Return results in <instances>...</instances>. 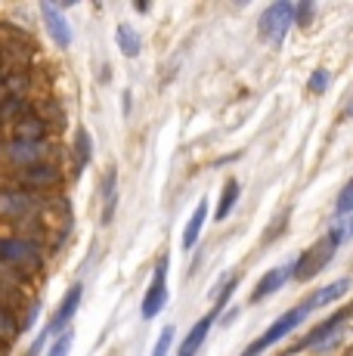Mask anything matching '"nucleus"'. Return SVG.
<instances>
[{"label": "nucleus", "instance_id": "3", "mask_svg": "<svg viewBox=\"0 0 353 356\" xmlns=\"http://www.w3.org/2000/svg\"><path fill=\"white\" fill-rule=\"evenodd\" d=\"M307 316H310V310H307V307H304V304L291 307V310H288V313H282V316L276 319V323H270V328L261 334V338H257V341H251V344H248V350H245V356H261L263 350H267V347H276L282 338H288V334L295 332V328L301 325Z\"/></svg>", "mask_w": 353, "mask_h": 356}, {"label": "nucleus", "instance_id": "21", "mask_svg": "<svg viewBox=\"0 0 353 356\" xmlns=\"http://www.w3.org/2000/svg\"><path fill=\"white\" fill-rule=\"evenodd\" d=\"M16 334H19L16 313H10V310H3V307H0V344L10 347L13 341H16Z\"/></svg>", "mask_w": 353, "mask_h": 356}, {"label": "nucleus", "instance_id": "22", "mask_svg": "<svg viewBox=\"0 0 353 356\" xmlns=\"http://www.w3.org/2000/svg\"><path fill=\"white\" fill-rule=\"evenodd\" d=\"M115 183H118V177H115V170H108V177H106V186H103V195H106L103 223H112V217H115V204H118V193H115Z\"/></svg>", "mask_w": 353, "mask_h": 356}, {"label": "nucleus", "instance_id": "32", "mask_svg": "<svg viewBox=\"0 0 353 356\" xmlns=\"http://www.w3.org/2000/svg\"><path fill=\"white\" fill-rule=\"evenodd\" d=\"M233 319H236V310H229V313H223V323H220V325H229V323H233Z\"/></svg>", "mask_w": 353, "mask_h": 356}, {"label": "nucleus", "instance_id": "14", "mask_svg": "<svg viewBox=\"0 0 353 356\" xmlns=\"http://www.w3.org/2000/svg\"><path fill=\"white\" fill-rule=\"evenodd\" d=\"M47 127L50 124H44L38 115H25V118H19L16 124H13V140H19V143H44L47 140Z\"/></svg>", "mask_w": 353, "mask_h": 356}, {"label": "nucleus", "instance_id": "34", "mask_svg": "<svg viewBox=\"0 0 353 356\" xmlns=\"http://www.w3.org/2000/svg\"><path fill=\"white\" fill-rule=\"evenodd\" d=\"M6 350H10V347H3V344H0V356H6Z\"/></svg>", "mask_w": 353, "mask_h": 356}, {"label": "nucleus", "instance_id": "17", "mask_svg": "<svg viewBox=\"0 0 353 356\" xmlns=\"http://www.w3.org/2000/svg\"><path fill=\"white\" fill-rule=\"evenodd\" d=\"M28 99H25V97H6L3 102H0V124H16V121L19 118H25V115H28Z\"/></svg>", "mask_w": 353, "mask_h": 356}, {"label": "nucleus", "instance_id": "6", "mask_svg": "<svg viewBox=\"0 0 353 356\" xmlns=\"http://www.w3.org/2000/svg\"><path fill=\"white\" fill-rule=\"evenodd\" d=\"M167 254L158 260V266H155V276H152V282H149V289H146V298H142V307H140V313H142V319H155L161 310H165V304H167Z\"/></svg>", "mask_w": 353, "mask_h": 356}, {"label": "nucleus", "instance_id": "4", "mask_svg": "<svg viewBox=\"0 0 353 356\" xmlns=\"http://www.w3.org/2000/svg\"><path fill=\"white\" fill-rule=\"evenodd\" d=\"M344 323H347V307H341V310H335L329 319H322L319 325L310 328L304 338H297L295 344L285 350V356H295V353H301V350H310V347H322L329 338H335V334H341V328Z\"/></svg>", "mask_w": 353, "mask_h": 356}, {"label": "nucleus", "instance_id": "18", "mask_svg": "<svg viewBox=\"0 0 353 356\" xmlns=\"http://www.w3.org/2000/svg\"><path fill=\"white\" fill-rule=\"evenodd\" d=\"M115 38H118V50L124 53V56H140V50H142V40H140V34L131 29L127 22H121L118 29H115Z\"/></svg>", "mask_w": 353, "mask_h": 356}, {"label": "nucleus", "instance_id": "1", "mask_svg": "<svg viewBox=\"0 0 353 356\" xmlns=\"http://www.w3.org/2000/svg\"><path fill=\"white\" fill-rule=\"evenodd\" d=\"M344 238H347V220H338L335 227L329 229V236H322L313 248H307L291 264V279H295V282H310L313 276H319V273L329 266V260L335 257V251L341 248Z\"/></svg>", "mask_w": 353, "mask_h": 356}, {"label": "nucleus", "instance_id": "7", "mask_svg": "<svg viewBox=\"0 0 353 356\" xmlns=\"http://www.w3.org/2000/svg\"><path fill=\"white\" fill-rule=\"evenodd\" d=\"M16 180H19V186H22V193L38 195V193H47V189L59 186V170L44 161V164H35V168L19 170Z\"/></svg>", "mask_w": 353, "mask_h": 356}, {"label": "nucleus", "instance_id": "11", "mask_svg": "<svg viewBox=\"0 0 353 356\" xmlns=\"http://www.w3.org/2000/svg\"><path fill=\"white\" fill-rule=\"evenodd\" d=\"M40 16H44V25L47 31H50V38L56 40L59 50H65V47H72V25L65 22L63 10L53 3H40Z\"/></svg>", "mask_w": 353, "mask_h": 356}, {"label": "nucleus", "instance_id": "16", "mask_svg": "<svg viewBox=\"0 0 353 356\" xmlns=\"http://www.w3.org/2000/svg\"><path fill=\"white\" fill-rule=\"evenodd\" d=\"M347 289H350L347 279H338V282H331V285H325V289H319V291L310 294V298L304 300V307L313 313V310H319V307H325V304H331V300L344 298V294H347Z\"/></svg>", "mask_w": 353, "mask_h": 356}, {"label": "nucleus", "instance_id": "19", "mask_svg": "<svg viewBox=\"0 0 353 356\" xmlns=\"http://www.w3.org/2000/svg\"><path fill=\"white\" fill-rule=\"evenodd\" d=\"M236 202H239V180H233V177H229L227 183H223V193H220V204H217V211H214V217L217 220H227L229 217V211L236 208Z\"/></svg>", "mask_w": 353, "mask_h": 356}, {"label": "nucleus", "instance_id": "31", "mask_svg": "<svg viewBox=\"0 0 353 356\" xmlns=\"http://www.w3.org/2000/svg\"><path fill=\"white\" fill-rule=\"evenodd\" d=\"M121 99H124V118H127V115H131V90H124V97Z\"/></svg>", "mask_w": 353, "mask_h": 356}, {"label": "nucleus", "instance_id": "28", "mask_svg": "<svg viewBox=\"0 0 353 356\" xmlns=\"http://www.w3.org/2000/svg\"><path fill=\"white\" fill-rule=\"evenodd\" d=\"M307 90L310 93H325L329 90V72H322V68H319V72H313V78H310V84H307Z\"/></svg>", "mask_w": 353, "mask_h": 356}, {"label": "nucleus", "instance_id": "26", "mask_svg": "<svg viewBox=\"0 0 353 356\" xmlns=\"http://www.w3.org/2000/svg\"><path fill=\"white\" fill-rule=\"evenodd\" d=\"M19 300H22V291H16V289H10V285L0 282V307H3V310L13 313V307H16Z\"/></svg>", "mask_w": 353, "mask_h": 356}, {"label": "nucleus", "instance_id": "5", "mask_svg": "<svg viewBox=\"0 0 353 356\" xmlns=\"http://www.w3.org/2000/svg\"><path fill=\"white\" fill-rule=\"evenodd\" d=\"M288 25H295V6H291L288 0H279V3L267 6V13L261 16V38L282 47L285 34H288Z\"/></svg>", "mask_w": 353, "mask_h": 356}, {"label": "nucleus", "instance_id": "8", "mask_svg": "<svg viewBox=\"0 0 353 356\" xmlns=\"http://www.w3.org/2000/svg\"><path fill=\"white\" fill-rule=\"evenodd\" d=\"M81 298H84V285L74 282L72 289L65 291V298H63V304L56 307V313H53V319H50V325H47L44 338H56V334H63L65 328L72 325L74 313H78V307H81Z\"/></svg>", "mask_w": 353, "mask_h": 356}, {"label": "nucleus", "instance_id": "23", "mask_svg": "<svg viewBox=\"0 0 353 356\" xmlns=\"http://www.w3.org/2000/svg\"><path fill=\"white\" fill-rule=\"evenodd\" d=\"M72 344H74V334L72 328H65L63 334L50 338V347H47V356H69L72 353Z\"/></svg>", "mask_w": 353, "mask_h": 356}, {"label": "nucleus", "instance_id": "29", "mask_svg": "<svg viewBox=\"0 0 353 356\" xmlns=\"http://www.w3.org/2000/svg\"><path fill=\"white\" fill-rule=\"evenodd\" d=\"M310 19H313V3L310 0H304V3H297L295 6V25H310Z\"/></svg>", "mask_w": 353, "mask_h": 356}, {"label": "nucleus", "instance_id": "10", "mask_svg": "<svg viewBox=\"0 0 353 356\" xmlns=\"http://www.w3.org/2000/svg\"><path fill=\"white\" fill-rule=\"evenodd\" d=\"M44 155H47L44 143H19V140H13L10 146H6V161L16 164L19 170L35 168V164H44Z\"/></svg>", "mask_w": 353, "mask_h": 356}, {"label": "nucleus", "instance_id": "2", "mask_svg": "<svg viewBox=\"0 0 353 356\" xmlns=\"http://www.w3.org/2000/svg\"><path fill=\"white\" fill-rule=\"evenodd\" d=\"M0 266L19 273L22 279H31L35 273L44 270V254L38 242L22 236H0Z\"/></svg>", "mask_w": 353, "mask_h": 356}, {"label": "nucleus", "instance_id": "35", "mask_svg": "<svg viewBox=\"0 0 353 356\" xmlns=\"http://www.w3.org/2000/svg\"><path fill=\"white\" fill-rule=\"evenodd\" d=\"M0 65H3V59H0Z\"/></svg>", "mask_w": 353, "mask_h": 356}, {"label": "nucleus", "instance_id": "36", "mask_svg": "<svg viewBox=\"0 0 353 356\" xmlns=\"http://www.w3.org/2000/svg\"><path fill=\"white\" fill-rule=\"evenodd\" d=\"M242 356H245V353H242Z\"/></svg>", "mask_w": 353, "mask_h": 356}, {"label": "nucleus", "instance_id": "24", "mask_svg": "<svg viewBox=\"0 0 353 356\" xmlns=\"http://www.w3.org/2000/svg\"><path fill=\"white\" fill-rule=\"evenodd\" d=\"M239 279H242L239 273H233V276H229L227 282L220 285V291H217V304H214V310H217V313H223V307L229 304V298H233L236 289H239Z\"/></svg>", "mask_w": 353, "mask_h": 356}, {"label": "nucleus", "instance_id": "20", "mask_svg": "<svg viewBox=\"0 0 353 356\" xmlns=\"http://www.w3.org/2000/svg\"><path fill=\"white\" fill-rule=\"evenodd\" d=\"M90 155H93L90 130H87V127H78V134H74V161H78V170H84L87 164H90Z\"/></svg>", "mask_w": 353, "mask_h": 356}, {"label": "nucleus", "instance_id": "15", "mask_svg": "<svg viewBox=\"0 0 353 356\" xmlns=\"http://www.w3.org/2000/svg\"><path fill=\"white\" fill-rule=\"evenodd\" d=\"M205 220H208V198H202L199 204H195L192 217H189L186 229H183V251H192L195 242H199L202 229H205Z\"/></svg>", "mask_w": 353, "mask_h": 356}, {"label": "nucleus", "instance_id": "27", "mask_svg": "<svg viewBox=\"0 0 353 356\" xmlns=\"http://www.w3.org/2000/svg\"><path fill=\"white\" fill-rule=\"evenodd\" d=\"M353 183H344V189H341V195H338V204H335V211H338V217H347L350 214V204H353Z\"/></svg>", "mask_w": 353, "mask_h": 356}, {"label": "nucleus", "instance_id": "13", "mask_svg": "<svg viewBox=\"0 0 353 356\" xmlns=\"http://www.w3.org/2000/svg\"><path fill=\"white\" fill-rule=\"evenodd\" d=\"M291 279V264L288 266H273L270 273H263L261 276V282L254 285V291H251V300H263V298H270V294H276L279 289H285V282Z\"/></svg>", "mask_w": 353, "mask_h": 356}, {"label": "nucleus", "instance_id": "25", "mask_svg": "<svg viewBox=\"0 0 353 356\" xmlns=\"http://www.w3.org/2000/svg\"><path fill=\"white\" fill-rule=\"evenodd\" d=\"M171 344H174V325H167L165 332L158 334V341H155L152 356H167V350H171Z\"/></svg>", "mask_w": 353, "mask_h": 356}, {"label": "nucleus", "instance_id": "30", "mask_svg": "<svg viewBox=\"0 0 353 356\" xmlns=\"http://www.w3.org/2000/svg\"><path fill=\"white\" fill-rule=\"evenodd\" d=\"M38 313H40V304H31V310H28V316H25L22 328H35L38 325ZM22 328H19V332H22Z\"/></svg>", "mask_w": 353, "mask_h": 356}, {"label": "nucleus", "instance_id": "9", "mask_svg": "<svg viewBox=\"0 0 353 356\" xmlns=\"http://www.w3.org/2000/svg\"><path fill=\"white\" fill-rule=\"evenodd\" d=\"M217 316H220V313L211 310V313H205V316H202L192 328H189L186 338H183L180 347H176V356H199V350L205 347L208 334H211V328H214V323H217Z\"/></svg>", "mask_w": 353, "mask_h": 356}, {"label": "nucleus", "instance_id": "33", "mask_svg": "<svg viewBox=\"0 0 353 356\" xmlns=\"http://www.w3.org/2000/svg\"><path fill=\"white\" fill-rule=\"evenodd\" d=\"M6 97H10V93H6V81H3V78H0V102H3Z\"/></svg>", "mask_w": 353, "mask_h": 356}, {"label": "nucleus", "instance_id": "12", "mask_svg": "<svg viewBox=\"0 0 353 356\" xmlns=\"http://www.w3.org/2000/svg\"><path fill=\"white\" fill-rule=\"evenodd\" d=\"M38 211V198L28 193H3L0 195V217L10 220H25Z\"/></svg>", "mask_w": 353, "mask_h": 356}]
</instances>
